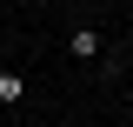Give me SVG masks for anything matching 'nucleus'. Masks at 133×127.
<instances>
[{"label":"nucleus","mask_w":133,"mask_h":127,"mask_svg":"<svg viewBox=\"0 0 133 127\" xmlns=\"http://www.w3.org/2000/svg\"><path fill=\"white\" fill-rule=\"evenodd\" d=\"M66 54H73L80 67H93V60H100V33H93V27H73V33H66Z\"/></svg>","instance_id":"1"},{"label":"nucleus","mask_w":133,"mask_h":127,"mask_svg":"<svg viewBox=\"0 0 133 127\" xmlns=\"http://www.w3.org/2000/svg\"><path fill=\"white\" fill-rule=\"evenodd\" d=\"M33 87H27V74H14V67H0V107H20Z\"/></svg>","instance_id":"2"},{"label":"nucleus","mask_w":133,"mask_h":127,"mask_svg":"<svg viewBox=\"0 0 133 127\" xmlns=\"http://www.w3.org/2000/svg\"><path fill=\"white\" fill-rule=\"evenodd\" d=\"M127 74H133V54H127Z\"/></svg>","instance_id":"3"},{"label":"nucleus","mask_w":133,"mask_h":127,"mask_svg":"<svg viewBox=\"0 0 133 127\" xmlns=\"http://www.w3.org/2000/svg\"><path fill=\"white\" fill-rule=\"evenodd\" d=\"M14 127H27V120H14Z\"/></svg>","instance_id":"4"}]
</instances>
